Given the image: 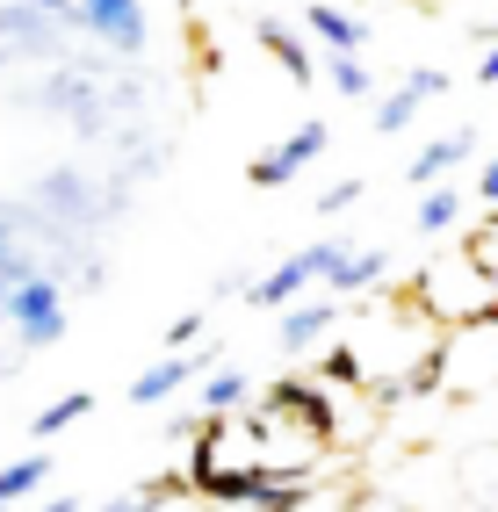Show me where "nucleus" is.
I'll return each instance as SVG.
<instances>
[{"instance_id": "ddd939ff", "label": "nucleus", "mask_w": 498, "mask_h": 512, "mask_svg": "<svg viewBox=\"0 0 498 512\" xmlns=\"http://www.w3.org/2000/svg\"><path fill=\"white\" fill-rule=\"evenodd\" d=\"M253 37H260V51H268V58L282 65V73H289L296 87H311V80H318V58L304 51V37H296V29H289L282 15H253Z\"/></svg>"}, {"instance_id": "7ed1b4c3", "label": "nucleus", "mask_w": 498, "mask_h": 512, "mask_svg": "<svg viewBox=\"0 0 498 512\" xmlns=\"http://www.w3.org/2000/svg\"><path fill=\"white\" fill-rule=\"evenodd\" d=\"M434 390L441 397H484V390H498V318L441 332V347H434Z\"/></svg>"}, {"instance_id": "4468645a", "label": "nucleus", "mask_w": 498, "mask_h": 512, "mask_svg": "<svg viewBox=\"0 0 498 512\" xmlns=\"http://www.w3.org/2000/svg\"><path fill=\"white\" fill-rule=\"evenodd\" d=\"M383 275H390V246H347V260H340V275L325 282V296L332 303L369 296V289H383Z\"/></svg>"}, {"instance_id": "412c9836", "label": "nucleus", "mask_w": 498, "mask_h": 512, "mask_svg": "<svg viewBox=\"0 0 498 512\" xmlns=\"http://www.w3.org/2000/svg\"><path fill=\"white\" fill-rule=\"evenodd\" d=\"M203 332H210V325H203V311H181L159 339H166V354H195V339H203Z\"/></svg>"}, {"instance_id": "9d476101", "label": "nucleus", "mask_w": 498, "mask_h": 512, "mask_svg": "<svg viewBox=\"0 0 498 512\" xmlns=\"http://www.w3.org/2000/svg\"><path fill=\"white\" fill-rule=\"evenodd\" d=\"M304 29L325 44V58H361V44H369V22H361L354 8H340V0H311Z\"/></svg>"}, {"instance_id": "4be33fe9", "label": "nucleus", "mask_w": 498, "mask_h": 512, "mask_svg": "<svg viewBox=\"0 0 498 512\" xmlns=\"http://www.w3.org/2000/svg\"><path fill=\"white\" fill-rule=\"evenodd\" d=\"M462 253H470V260H477V267H484V275H491V282H498V217H491V224H484V231H470V238H462Z\"/></svg>"}, {"instance_id": "423d86ee", "label": "nucleus", "mask_w": 498, "mask_h": 512, "mask_svg": "<svg viewBox=\"0 0 498 512\" xmlns=\"http://www.w3.org/2000/svg\"><path fill=\"white\" fill-rule=\"evenodd\" d=\"M73 8H80V37H94L116 65L145 58V44H152V15H145V0H73Z\"/></svg>"}, {"instance_id": "cd10ccee", "label": "nucleus", "mask_w": 498, "mask_h": 512, "mask_svg": "<svg viewBox=\"0 0 498 512\" xmlns=\"http://www.w3.org/2000/svg\"><path fill=\"white\" fill-rule=\"evenodd\" d=\"M203 512H260V505H203Z\"/></svg>"}, {"instance_id": "a211bd4d", "label": "nucleus", "mask_w": 498, "mask_h": 512, "mask_svg": "<svg viewBox=\"0 0 498 512\" xmlns=\"http://www.w3.org/2000/svg\"><path fill=\"white\" fill-rule=\"evenodd\" d=\"M426 109V94H412V87H397V94H383L376 101V116H369V130H376V138H397V130H405L412 116Z\"/></svg>"}, {"instance_id": "a878e982", "label": "nucleus", "mask_w": 498, "mask_h": 512, "mask_svg": "<svg viewBox=\"0 0 498 512\" xmlns=\"http://www.w3.org/2000/svg\"><path fill=\"white\" fill-rule=\"evenodd\" d=\"M477 80H484V87H498V37H491V51L477 58Z\"/></svg>"}, {"instance_id": "bb28decb", "label": "nucleus", "mask_w": 498, "mask_h": 512, "mask_svg": "<svg viewBox=\"0 0 498 512\" xmlns=\"http://www.w3.org/2000/svg\"><path fill=\"white\" fill-rule=\"evenodd\" d=\"M37 512H87V505H80V498H44Z\"/></svg>"}, {"instance_id": "2eb2a0df", "label": "nucleus", "mask_w": 498, "mask_h": 512, "mask_svg": "<svg viewBox=\"0 0 498 512\" xmlns=\"http://www.w3.org/2000/svg\"><path fill=\"white\" fill-rule=\"evenodd\" d=\"M44 476H51V455H15V462H0V512H8L15 498H37L44 491Z\"/></svg>"}, {"instance_id": "6e6552de", "label": "nucleus", "mask_w": 498, "mask_h": 512, "mask_svg": "<svg viewBox=\"0 0 498 512\" xmlns=\"http://www.w3.org/2000/svg\"><path fill=\"white\" fill-rule=\"evenodd\" d=\"M210 347H195V354H159L152 368H138V383H130L123 397L130 404H138V412H152V404H166V397H174V390H188V383H203V375H210Z\"/></svg>"}, {"instance_id": "f257e3e1", "label": "nucleus", "mask_w": 498, "mask_h": 512, "mask_svg": "<svg viewBox=\"0 0 498 512\" xmlns=\"http://www.w3.org/2000/svg\"><path fill=\"white\" fill-rule=\"evenodd\" d=\"M412 303H419V318L434 325V332H455V325H477V318H498V282L484 275V267L462 253V246H448V253H434L412 275V289H405Z\"/></svg>"}, {"instance_id": "aec40b11", "label": "nucleus", "mask_w": 498, "mask_h": 512, "mask_svg": "<svg viewBox=\"0 0 498 512\" xmlns=\"http://www.w3.org/2000/svg\"><path fill=\"white\" fill-rule=\"evenodd\" d=\"M318 73H325L332 87H340L347 101H361V94H369V65H361V58H318Z\"/></svg>"}, {"instance_id": "0eeeda50", "label": "nucleus", "mask_w": 498, "mask_h": 512, "mask_svg": "<svg viewBox=\"0 0 498 512\" xmlns=\"http://www.w3.org/2000/svg\"><path fill=\"white\" fill-rule=\"evenodd\" d=\"M325 145H332V130L311 116V123H296L282 145L260 152V159L246 166V181H253V188H289L296 174H304V166H318V159H325Z\"/></svg>"}, {"instance_id": "39448f33", "label": "nucleus", "mask_w": 498, "mask_h": 512, "mask_svg": "<svg viewBox=\"0 0 498 512\" xmlns=\"http://www.w3.org/2000/svg\"><path fill=\"white\" fill-rule=\"evenodd\" d=\"M340 260H347V246L340 238H318V246H304V253H289L275 275H260L246 296L260 303V311H289V303H304V296H318L332 275H340Z\"/></svg>"}, {"instance_id": "6ab92c4d", "label": "nucleus", "mask_w": 498, "mask_h": 512, "mask_svg": "<svg viewBox=\"0 0 498 512\" xmlns=\"http://www.w3.org/2000/svg\"><path fill=\"white\" fill-rule=\"evenodd\" d=\"M87 412H94V390H65V397H58V404H44V412L29 419V426H37V440H51V433L73 426V419H87Z\"/></svg>"}, {"instance_id": "f8f14e48", "label": "nucleus", "mask_w": 498, "mask_h": 512, "mask_svg": "<svg viewBox=\"0 0 498 512\" xmlns=\"http://www.w3.org/2000/svg\"><path fill=\"white\" fill-rule=\"evenodd\" d=\"M246 404H253V375L246 368H210L203 375V383H195V419H239L246 412Z\"/></svg>"}, {"instance_id": "9b49d317", "label": "nucleus", "mask_w": 498, "mask_h": 512, "mask_svg": "<svg viewBox=\"0 0 498 512\" xmlns=\"http://www.w3.org/2000/svg\"><path fill=\"white\" fill-rule=\"evenodd\" d=\"M470 152H477V130L462 123V130H448V138H434L419 159H405V181H412L419 195H426V188H448V174H455V166L470 159Z\"/></svg>"}, {"instance_id": "20e7f679", "label": "nucleus", "mask_w": 498, "mask_h": 512, "mask_svg": "<svg viewBox=\"0 0 498 512\" xmlns=\"http://www.w3.org/2000/svg\"><path fill=\"white\" fill-rule=\"evenodd\" d=\"M65 325H73V303H65V275L58 267H37L15 296H8V332L22 339V354H44L65 339Z\"/></svg>"}, {"instance_id": "5701e85b", "label": "nucleus", "mask_w": 498, "mask_h": 512, "mask_svg": "<svg viewBox=\"0 0 498 512\" xmlns=\"http://www.w3.org/2000/svg\"><path fill=\"white\" fill-rule=\"evenodd\" d=\"M361 195H369V181H332V188L318 195V210H325V217H340V210H354Z\"/></svg>"}, {"instance_id": "393cba45", "label": "nucleus", "mask_w": 498, "mask_h": 512, "mask_svg": "<svg viewBox=\"0 0 498 512\" xmlns=\"http://www.w3.org/2000/svg\"><path fill=\"white\" fill-rule=\"evenodd\" d=\"M477 202H498V159H484V174H477Z\"/></svg>"}, {"instance_id": "1a4fd4ad", "label": "nucleus", "mask_w": 498, "mask_h": 512, "mask_svg": "<svg viewBox=\"0 0 498 512\" xmlns=\"http://www.w3.org/2000/svg\"><path fill=\"white\" fill-rule=\"evenodd\" d=\"M332 325H340V303L318 289V296H304V303H289V311H282L275 347H282V354H311V347H325V332H332Z\"/></svg>"}, {"instance_id": "f03ea898", "label": "nucleus", "mask_w": 498, "mask_h": 512, "mask_svg": "<svg viewBox=\"0 0 498 512\" xmlns=\"http://www.w3.org/2000/svg\"><path fill=\"white\" fill-rule=\"evenodd\" d=\"M80 8L73 0H0V65H58L73 58Z\"/></svg>"}, {"instance_id": "dca6fc26", "label": "nucleus", "mask_w": 498, "mask_h": 512, "mask_svg": "<svg viewBox=\"0 0 498 512\" xmlns=\"http://www.w3.org/2000/svg\"><path fill=\"white\" fill-rule=\"evenodd\" d=\"M166 498H181V476H152V484H138V491H116V498L87 505V512H159Z\"/></svg>"}, {"instance_id": "b1692460", "label": "nucleus", "mask_w": 498, "mask_h": 512, "mask_svg": "<svg viewBox=\"0 0 498 512\" xmlns=\"http://www.w3.org/2000/svg\"><path fill=\"white\" fill-rule=\"evenodd\" d=\"M405 87H412V94H426V101H441V94H448V73H441V65H412Z\"/></svg>"}, {"instance_id": "f3484780", "label": "nucleus", "mask_w": 498, "mask_h": 512, "mask_svg": "<svg viewBox=\"0 0 498 512\" xmlns=\"http://www.w3.org/2000/svg\"><path fill=\"white\" fill-rule=\"evenodd\" d=\"M455 217H462V188H426V202H419V238H448L455 231Z\"/></svg>"}]
</instances>
